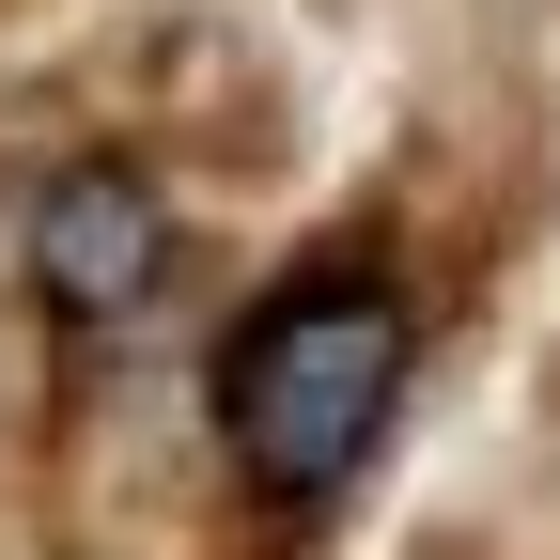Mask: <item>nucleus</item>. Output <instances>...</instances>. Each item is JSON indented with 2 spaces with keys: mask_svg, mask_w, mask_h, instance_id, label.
<instances>
[{
  "mask_svg": "<svg viewBox=\"0 0 560 560\" xmlns=\"http://www.w3.org/2000/svg\"><path fill=\"white\" fill-rule=\"evenodd\" d=\"M420 389V296L389 249H312L219 327V467L265 514H327L342 482L389 452V420Z\"/></svg>",
  "mask_w": 560,
  "mask_h": 560,
  "instance_id": "nucleus-1",
  "label": "nucleus"
},
{
  "mask_svg": "<svg viewBox=\"0 0 560 560\" xmlns=\"http://www.w3.org/2000/svg\"><path fill=\"white\" fill-rule=\"evenodd\" d=\"M172 187L140 172V156H62V172H32V202H16V265H32V296H47V327H79V342H109V327H140L172 296Z\"/></svg>",
  "mask_w": 560,
  "mask_h": 560,
  "instance_id": "nucleus-2",
  "label": "nucleus"
}]
</instances>
